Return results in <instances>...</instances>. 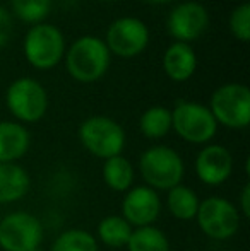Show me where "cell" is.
I'll use <instances>...</instances> for the list:
<instances>
[{
    "instance_id": "6da1fadb",
    "label": "cell",
    "mask_w": 250,
    "mask_h": 251,
    "mask_svg": "<svg viewBox=\"0 0 250 251\" xmlns=\"http://www.w3.org/2000/svg\"><path fill=\"white\" fill-rule=\"evenodd\" d=\"M65 69L74 80L81 84H93L103 79L110 69L111 53L101 38L86 34L70 45L63 55Z\"/></svg>"
},
{
    "instance_id": "7a4b0ae2",
    "label": "cell",
    "mask_w": 250,
    "mask_h": 251,
    "mask_svg": "<svg viewBox=\"0 0 250 251\" xmlns=\"http://www.w3.org/2000/svg\"><path fill=\"white\" fill-rule=\"evenodd\" d=\"M139 171L146 186L168 192L180 185L185 176L182 155L168 146H153L140 154Z\"/></svg>"
},
{
    "instance_id": "3957f363",
    "label": "cell",
    "mask_w": 250,
    "mask_h": 251,
    "mask_svg": "<svg viewBox=\"0 0 250 251\" xmlns=\"http://www.w3.org/2000/svg\"><path fill=\"white\" fill-rule=\"evenodd\" d=\"M65 38L54 24L40 23L28 29L24 36V58L36 70H52L65 55Z\"/></svg>"
},
{
    "instance_id": "277c9868",
    "label": "cell",
    "mask_w": 250,
    "mask_h": 251,
    "mask_svg": "<svg viewBox=\"0 0 250 251\" xmlns=\"http://www.w3.org/2000/svg\"><path fill=\"white\" fill-rule=\"evenodd\" d=\"M77 135L84 149L103 161L120 155L125 147V132L122 125L105 115L86 118L81 123Z\"/></svg>"
},
{
    "instance_id": "5b68a950",
    "label": "cell",
    "mask_w": 250,
    "mask_h": 251,
    "mask_svg": "<svg viewBox=\"0 0 250 251\" xmlns=\"http://www.w3.org/2000/svg\"><path fill=\"white\" fill-rule=\"evenodd\" d=\"M171 130L185 142L207 146L216 135L218 123L206 104L178 101L171 109Z\"/></svg>"
},
{
    "instance_id": "8992f818",
    "label": "cell",
    "mask_w": 250,
    "mask_h": 251,
    "mask_svg": "<svg viewBox=\"0 0 250 251\" xmlns=\"http://www.w3.org/2000/svg\"><path fill=\"white\" fill-rule=\"evenodd\" d=\"M207 108L218 125L231 130L247 128L250 123V89L238 82L223 84L213 93Z\"/></svg>"
},
{
    "instance_id": "52a82bcc",
    "label": "cell",
    "mask_w": 250,
    "mask_h": 251,
    "mask_svg": "<svg viewBox=\"0 0 250 251\" xmlns=\"http://www.w3.org/2000/svg\"><path fill=\"white\" fill-rule=\"evenodd\" d=\"M195 221L204 236L214 241L231 239L240 229L242 215L237 205L223 197H207L200 200Z\"/></svg>"
},
{
    "instance_id": "ba28073f",
    "label": "cell",
    "mask_w": 250,
    "mask_h": 251,
    "mask_svg": "<svg viewBox=\"0 0 250 251\" xmlns=\"http://www.w3.org/2000/svg\"><path fill=\"white\" fill-rule=\"evenodd\" d=\"M5 104L19 123H36L47 115V89L31 77H19L7 87Z\"/></svg>"
},
{
    "instance_id": "9c48e42d",
    "label": "cell",
    "mask_w": 250,
    "mask_h": 251,
    "mask_svg": "<svg viewBox=\"0 0 250 251\" xmlns=\"http://www.w3.org/2000/svg\"><path fill=\"white\" fill-rule=\"evenodd\" d=\"M43 236V224L29 212H10L0 221V248L3 251L38 250Z\"/></svg>"
},
{
    "instance_id": "30bf717a",
    "label": "cell",
    "mask_w": 250,
    "mask_h": 251,
    "mask_svg": "<svg viewBox=\"0 0 250 251\" xmlns=\"http://www.w3.org/2000/svg\"><path fill=\"white\" fill-rule=\"evenodd\" d=\"M105 45L108 51L120 58H134L149 45V29L139 17L125 16L108 26Z\"/></svg>"
},
{
    "instance_id": "8fae6325",
    "label": "cell",
    "mask_w": 250,
    "mask_h": 251,
    "mask_svg": "<svg viewBox=\"0 0 250 251\" xmlns=\"http://www.w3.org/2000/svg\"><path fill=\"white\" fill-rule=\"evenodd\" d=\"M209 27V12L199 2H182L170 10L167 17V29L175 41L192 43L199 40Z\"/></svg>"
},
{
    "instance_id": "7c38bea8",
    "label": "cell",
    "mask_w": 250,
    "mask_h": 251,
    "mask_svg": "<svg viewBox=\"0 0 250 251\" xmlns=\"http://www.w3.org/2000/svg\"><path fill=\"white\" fill-rule=\"evenodd\" d=\"M122 217L132 226L134 229L154 226L161 214V199L156 190L149 188L146 185L132 186L127 190L122 199Z\"/></svg>"
},
{
    "instance_id": "4fadbf2b",
    "label": "cell",
    "mask_w": 250,
    "mask_h": 251,
    "mask_svg": "<svg viewBox=\"0 0 250 251\" xmlns=\"http://www.w3.org/2000/svg\"><path fill=\"white\" fill-rule=\"evenodd\" d=\"M194 168L200 183L207 186H220L228 181L233 173V157L224 146L207 144L199 151Z\"/></svg>"
},
{
    "instance_id": "5bb4252c",
    "label": "cell",
    "mask_w": 250,
    "mask_h": 251,
    "mask_svg": "<svg viewBox=\"0 0 250 251\" xmlns=\"http://www.w3.org/2000/svg\"><path fill=\"white\" fill-rule=\"evenodd\" d=\"M163 70L173 82H187L197 70V55L189 43L175 41L163 53Z\"/></svg>"
},
{
    "instance_id": "9a60e30c",
    "label": "cell",
    "mask_w": 250,
    "mask_h": 251,
    "mask_svg": "<svg viewBox=\"0 0 250 251\" xmlns=\"http://www.w3.org/2000/svg\"><path fill=\"white\" fill-rule=\"evenodd\" d=\"M31 135L19 122H0V162H17L26 155Z\"/></svg>"
},
{
    "instance_id": "2e32d148",
    "label": "cell",
    "mask_w": 250,
    "mask_h": 251,
    "mask_svg": "<svg viewBox=\"0 0 250 251\" xmlns=\"http://www.w3.org/2000/svg\"><path fill=\"white\" fill-rule=\"evenodd\" d=\"M29 188L31 178L23 166L17 162H0V205L19 201Z\"/></svg>"
},
{
    "instance_id": "e0dca14e",
    "label": "cell",
    "mask_w": 250,
    "mask_h": 251,
    "mask_svg": "<svg viewBox=\"0 0 250 251\" xmlns=\"http://www.w3.org/2000/svg\"><path fill=\"white\" fill-rule=\"evenodd\" d=\"M101 176H103L105 185L110 190L118 193H125L127 190L132 188L136 171H134L132 162L124 155H115L103 162L101 168Z\"/></svg>"
},
{
    "instance_id": "ac0fdd59",
    "label": "cell",
    "mask_w": 250,
    "mask_h": 251,
    "mask_svg": "<svg viewBox=\"0 0 250 251\" xmlns=\"http://www.w3.org/2000/svg\"><path fill=\"white\" fill-rule=\"evenodd\" d=\"M132 231L134 227L122 215H107L98 224L94 238L103 243L105 246H108V248L120 250L127 246Z\"/></svg>"
},
{
    "instance_id": "d6986e66",
    "label": "cell",
    "mask_w": 250,
    "mask_h": 251,
    "mask_svg": "<svg viewBox=\"0 0 250 251\" xmlns=\"http://www.w3.org/2000/svg\"><path fill=\"white\" fill-rule=\"evenodd\" d=\"M199 197L190 186H185L184 183L173 186L168 190L167 195V207L168 212L178 221H194L199 208Z\"/></svg>"
},
{
    "instance_id": "ffe728a7",
    "label": "cell",
    "mask_w": 250,
    "mask_h": 251,
    "mask_svg": "<svg viewBox=\"0 0 250 251\" xmlns=\"http://www.w3.org/2000/svg\"><path fill=\"white\" fill-rule=\"evenodd\" d=\"M139 130L146 139L158 140L171 130V109L165 106H151L140 115Z\"/></svg>"
},
{
    "instance_id": "44dd1931",
    "label": "cell",
    "mask_w": 250,
    "mask_h": 251,
    "mask_svg": "<svg viewBox=\"0 0 250 251\" xmlns=\"http://www.w3.org/2000/svg\"><path fill=\"white\" fill-rule=\"evenodd\" d=\"M127 251H170L168 236L156 226L137 227L127 243Z\"/></svg>"
},
{
    "instance_id": "7402d4cb",
    "label": "cell",
    "mask_w": 250,
    "mask_h": 251,
    "mask_svg": "<svg viewBox=\"0 0 250 251\" xmlns=\"http://www.w3.org/2000/svg\"><path fill=\"white\" fill-rule=\"evenodd\" d=\"M50 251H100L98 239L84 229H67L55 238Z\"/></svg>"
},
{
    "instance_id": "603a6c76",
    "label": "cell",
    "mask_w": 250,
    "mask_h": 251,
    "mask_svg": "<svg viewBox=\"0 0 250 251\" xmlns=\"http://www.w3.org/2000/svg\"><path fill=\"white\" fill-rule=\"evenodd\" d=\"M14 16L26 24H40L52 10V0H10Z\"/></svg>"
},
{
    "instance_id": "cb8c5ba5",
    "label": "cell",
    "mask_w": 250,
    "mask_h": 251,
    "mask_svg": "<svg viewBox=\"0 0 250 251\" xmlns=\"http://www.w3.org/2000/svg\"><path fill=\"white\" fill-rule=\"evenodd\" d=\"M230 33L233 34L235 40L242 41V43H249L250 40V3H240L235 7L230 14Z\"/></svg>"
},
{
    "instance_id": "d4e9b609",
    "label": "cell",
    "mask_w": 250,
    "mask_h": 251,
    "mask_svg": "<svg viewBox=\"0 0 250 251\" xmlns=\"http://www.w3.org/2000/svg\"><path fill=\"white\" fill-rule=\"evenodd\" d=\"M10 36H12V17H10L9 10L0 5V48L9 43Z\"/></svg>"
},
{
    "instance_id": "484cf974",
    "label": "cell",
    "mask_w": 250,
    "mask_h": 251,
    "mask_svg": "<svg viewBox=\"0 0 250 251\" xmlns=\"http://www.w3.org/2000/svg\"><path fill=\"white\" fill-rule=\"evenodd\" d=\"M238 212L245 219L250 217V183H245L240 192V201H238Z\"/></svg>"
},
{
    "instance_id": "4316f807",
    "label": "cell",
    "mask_w": 250,
    "mask_h": 251,
    "mask_svg": "<svg viewBox=\"0 0 250 251\" xmlns=\"http://www.w3.org/2000/svg\"><path fill=\"white\" fill-rule=\"evenodd\" d=\"M147 3H156V5H163V3H168V2H173V0H144Z\"/></svg>"
},
{
    "instance_id": "83f0119b",
    "label": "cell",
    "mask_w": 250,
    "mask_h": 251,
    "mask_svg": "<svg viewBox=\"0 0 250 251\" xmlns=\"http://www.w3.org/2000/svg\"><path fill=\"white\" fill-rule=\"evenodd\" d=\"M33 251H45V250H41V248H38V250H33Z\"/></svg>"
},
{
    "instance_id": "f1b7e54d",
    "label": "cell",
    "mask_w": 250,
    "mask_h": 251,
    "mask_svg": "<svg viewBox=\"0 0 250 251\" xmlns=\"http://www.w3.org/2000/svg\"><path fill=\"white\" fill-rule=\"evenodd\" d=\"M105 2H111V0H105Z\"/></svg>"
}]
</instances>
